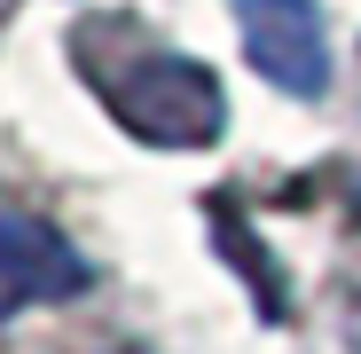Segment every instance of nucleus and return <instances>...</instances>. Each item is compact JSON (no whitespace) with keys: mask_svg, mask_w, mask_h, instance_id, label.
<instances>
[{"mask_svg":"<svg viewBox=\"0 0 361 354\" xmlns=\"http://www.w3.org/2000/svg\"><path fill=\"white\" fill-rule=\"evenodd\" d=\"M235 32H244V55L267 87L298 102L330 87V32L314 0H235Z\"/></svg>","mask_w":361,"mask_h":354,"instance_id":"nucleus-2","label":"nucleus"},{"mask_svg":"<svg viewBox=\"0 0 361 354\" xmlns=\"http://www.w3.org/2000/svg\"><path fill=\"white\" fill-rule=\"evenodd\" d=\"M102 102L126 134H142L157 150H197V142H220V126H228L220 79L204 64H189V55H173V47H134L126 64H110Z\"/></svg>","mask_w":361,"mask_h":354,"instance_id":"nucleus-1","label":"nucleus"},{"mask_svg":"<svg viewBox=\"0 0 361 354\" xmlns=\"http://www.w3.org/2000/svg\"><path fill=\"white\" fill-rule=\"evenodd\" d=\"M79 283H87V260L47 220H24V213L0 220V323L24 315L32 300H63Z\"/></svg>","mask_w":361,"mask_h":354,"instance_id":"nucleus-3","label":"nucleus"}]
</instances>
